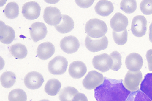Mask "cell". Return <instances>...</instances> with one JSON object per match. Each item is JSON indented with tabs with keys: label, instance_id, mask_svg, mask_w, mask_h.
I'll list each match as a JSON object with an SVG mask.
<instances>
[{
	"label": "cell",
	"instance_id": "6da1fadb",
	"mask_svg": "<svg viewBox=\"0 0 152 101\" xmlns=\"http://www.w3.org/2000/svg\"><path fill=\"white\" fill-rule=\"evenodd\" d=\"M123 80L104 77L102 83L94 89L97 101H126L131 92L124 86Z\"/></svg>",
	"mask_w": 152,
	"mask_h": 101
},
{
	"label": "cell",
	"instance_id": "7a4b0ae2",
	"mask_svg": "<svg viewBox=\"0 0 152 101\" xmlns=\"http://www.w3.org/2000/svg\"><path fill=\"white\" fill-rule=\"evenodd\" d=\"M107 27L105 22L98 19L94 18L86 23L85 30L88 35L93 38L102 37L106 34Z\"/></svg>",
	"mask_w": 152,
	"mask_h": 101
},
{
	"label": "cell",
	"instance_id": "3957f363",
	"mask_svg": "<svg viewBox=\"0 0 152 101\" xmlns=\"http://www.w3.org/2000/svg\"><path fill=\"white\" fill-rule=\"evenodd\" d=\"M142 78V74L140 71H132L129 70L124 80V86L130 91H135L139 89Z\"/></svg>",
	"mask_w": 152,
	"mask_h": 101
},
{
	"label": "cell",
	"instance_id": "277c9868",
	"mask_svg": "<svg viewBox=\"0 0 152 101\" xmlns=\"http://www.w3.org/2000/svg\"><path fill=\"white\" fill-rule=\"evenodd\" d=\"M108 41L105 35L98 38H92L87 35L85 40L86 48L90 51L95 52L106 49L107 47Z\"/></svg>",
	"mask_w": 152,
	"mask_h": 101
},
{
	"label": "cell",
	"instance_id": "5b68a950",
	"mask_svg": "<svg viewBox=\"0 0 152 101\" xmlns=\"http://www.w3.org/2000/svg\"><path fill=\"white\" fill-rule=\"evenodd\" d=\"M68 64V61L65 58L57 56L49 62L48 69L53 74L61 75L66 72Z\"/></svg>",
	"mask_w": 152,
	"mask_h": 101
},
{
	"label": "cell",
	"instance_id": "8992f818",
	"mask_svg": "<svg viewBox=\"0 0 152 101\" xmlns=\"http://www.w3.org/2000/svg\"><path fill=\"white\" fill-rule=\"evenodd\" d=\"M104 80L102 74L95 70L89 71L82 81L83 87L88 90L94 89L102 84Z\"/></svg>",
	"mask_w": 152,
	"mask_h": 101
},
{
	"label": "cell",
	"instance_id": "52a82bcc",
	"mask_svg": "<svg viewBox=\"0 0 152 101\" xmlns=\"http://www.w3.org/2000/svg\"><path fill=\"white\" fill-rule=\"evenodd\" d=\"M147 20L142 15H138L134 17L132 19L131 30L135 36L140 37L146 34L147 31Z\"/></svg>",
	"mask_w": 152,
	"mask_h": 101
},
{
	"label": "cell",
	"instance_id": "ba28073f",
	"mask_svg": "<svg viewBox=\"0 0 152 101\" xmlns=\"http://www.w3.org/2000/svg\"><path fill=\"white\" fill-rule=\"evenodd\" d=\"M92 63L95 69L104 72L110 69L112 61L109 55L104 53L94 56L93 58Z\"/></svg>",
	"mask_w": 152,
	"mask_h": 101
},
{
	"label": "cell",
	"instance_id": "9c48e42d",
	"mask_svg": "<svg viewBox=\"0 0 152 101\" xmlns=\"http://www.w3.org/2000/svg\"><path fill=\"white\" fill-rule=\"evenodd\" d=\"M41 8L37 2L31 1L25 3L22 7V13L23 17L28 20H32L39 16Z\"/></svg>",
	"mask_w": 152,
	"mask_h": 101
},
{
	"label": "cell",
	"instance_id": "30bf717a",
	"mask_svg": "<svg viewBox=\"0 0 152 101\" xmlns=\"http://www.w3.org/2000/svg\"><path fill=\"white\" fill-rule=\"evenodd\" d=\"M61 15L60 11L57 7L48 6L44 9L43 18L48 25L55 26L60 23Z\"/></svg>",
	"mask_w": 152,
	"mask_h": 101
},
{
	"label": "cell",
	"instance_id": "8fae6325",
	"mask_svg": "<svg viewBox=\"0 0 152 101\" xmlns=\"http://www.w3.org/2000/svg\"><path fill=\"white\" fill-rule=\"evenodd\" d=\"M44 81L42 75L36 71H31L27 74L24 79L26 87L32 90L38 89L42 85Z\"/></svg>",
	"mask_w": 152,
	"mask_h": 101
},
{
	"label": "cell",
	"instance_id": "7c38bea8",
	"mask_svg": "<svg viewBox=\"0 0 152 101\" xmlns=\"http://www.w3.org/2000/svg\"><path fill=\"white\" fill-rule=\"evenodd\" d=\"M60 45L62 50L68 54H72L77 52L80 46L78 39L72 35L63 38L60 41Z\"/></svg>",
	"mask_w": 152,
	"mask_h": 101
},
{
	"label": "cell",
	"instance_id": "4fadbf2b",
	"mask_svg": "<svg viewBox=\"0 0 152 101\" xmlns=\"http://www.w3.org/2000/svg\"><path fill=\"white\" fill-rule=\"evenodd\" d=\"M31 38L36 42L44 39L47 33V29L43 23L37 22L33 23L29 28Z\"/></svg>",
	"mask_w": 152,
	"mask_h": 101
},
{
	"label": "cell",
	"instance_id": "5bb4252c",
	"mask_svg": "<svg viewBox=\"0 0 152 101\" xmlns=\"http://www.w3.org/2000/svg\"><path fill=\"white\" fill-rule=\"evenodd\" d=\"M125 63L127 68L129 71H137L142 68L143 60L141 56L136 53L129 54L126 57Z\"/></svg>",
	"mask_w": 152,
	"mask_h": 101
},
{
	"label": "cell",
	"instance_id": "9a60e30c",
	"mask_svg": "<svg viewBox=\"0 0 152 101\" xmlns=\"http://www.w3.org/2000/svg\"><path fill=\"white\" fill-rule=\"evenodd\" d=\"M127 17L120 12H117L112 17L110 21L111 28L113 30L117 32L123 31L128 25Z\"/></svg>",
	"mask_w": 152,
	"mask_h": 101
},
{
	"label": "cell",
	"instance_id": "2e32d148",
	"mask_svg": "<svg viewBox=\"0 0 152 101\" xmlns=\"http://www.w3.org/2000/svg\"><path fill=\"white\" fill-rule=\"evenodd\" d=\"M87 71L85 64L79 61L72 62L69 65L68 71L70 75L75 79H79L83 77Z\"/></svg>",
	"mask_w": 152,
	"mask_h": 101
},
{
	"label": "cell",
	"instance_id": "e0dca14e",
	"mask_svg": "<svg viewBox=\"0 0 152 101\" xmlns=\"http://www.w3.org/2000/svg\"><path fill=\"white\" fill-rule=\"evenodd\" d=\"M55 48L53 44L49 42L40 44L37 50V56L40 59L47 60L50 58L54 54Z\"/></svg>",
	"mask_w": 152,
	"mask_h": 101
},
{
	"label": "cell",
	"instance_id": "ac0fdd59",
	"mask_svg": "<svg viewBox=\"0 0 152 101\" xmlns=\"http://www.w3.org/2000/svg\"><path fill=\"white\" fill-rule=\"evenodd\" d=\"M15 32L10 26L6 25L0 21V40L2 43L6 44L11 43L15 39Z\"/></svg>",
	"mask_w": 152,
	"mask_h": 101
},
{
	"label": "cell",
	"instance_id": "d6986e66",
	"mask_svg": "<svg viewBox=\"0 0 152 101\" xmlns=\"http://www.w3.org/2000/svg\"><path fill=\"white\" fill-rule=\"evenodd\" d=\"M74 23L72 18L67 15L62 14L60 23L54 27L58 32L64 34L71 32L74 28Z\"/></svg>",
	"mask_w": 152,
	"mask_h": 101
},
{
	"label": "cell",
	"instance_id": "ffe728a7",
	"mask_svg": "<svg viewBox=\"0 0 152 101\" xmlns=\"http://www.w3.org/2000/svg\"><path fill=\"white\" fill-rule=\"evenodd\" d=\"M94 9L98 14L106 17L109 16L113 11L114 6L111 2L106 0H101L96 4Z\"/></svg>",
	"mask_w": 152,
	"mask_h": 101
},
{
	"label": "cell",
	"instance_id": "44dd1931",
	"mask_svg": "<svg viewBox=\"0 0 152 101\" xmlns=\"http://www.w3.org/2000/svg\"><path fill=\"white\" fill-rule=\"evenodd\" d=\"M79 93L74 87L68 86L64 87L59 93L60 101H75L77 95Z\"/></svg>",
	"mask_w": 152,
	"mask_h": 101
},
{
	"label": "cell",
	"instance_id": "7402d4cb",
	"mask_svg": "<svg viewBox=\"0 0 152 101\" xmlns=\"http://www.w3.org/2000/svg\"><path fill=\"white\" fill-rule=\"evenodd\" d=\"M140 89L152 101V73L145 75L140 84Z\"/></svg>",
	"mask_w": 152,
	"mask_h": 101
},
{
	"label": "cell",
	"instance_id": "603a6c76",
	"mask_svg": "<svg viewBox=\"0 0 152 101\" xmlns=\"http://www.w3.org/2000/svg\"><path fill=\"white\" fill-rule=\"evenodd\" d=\"M61 84L58 79H52L48 80L44 87L45 92L50 96H55L59 92Z\"/></svg>",
	"mask_w": 152,
	"mask_h": 101
},
{
	"label": "cell",
	"instance_id": "cb8c5ba5",
	"mask_svg": "<svg viewBox=\"0 0 152 101\" xmlns=\"http://www.w3.org/2000/svg\"><path fill=\"white\" fill-rule=\"evenodd\" d=\"M11 54L15 58L22 59L27 54V50L26 46L20 43H16L11 45L10 48Z\"/></svg>",
	"mask_w": 152,
	"mask_h": 101
},
{
	"label": "cell",
	"instance_id": "d4e9b609",
	"mask_svg": "<svg viewBox=\"0 0 152 101\" xmlns=\"http://www.w3.org/2000/svg\"><path fill=\"white\" fill-rule=\"evenodd\" d=\"M19 11L18 4L14 2H10L7 4L3 12L7 18L12 19L18 16Z\"/></svg>",
	"mask_w": 152,
	"mask_h": 101
},
{
	"label": "cell",
	"instance_id": "484cf974",
	"mask_svg": "<svg viewBox=\"0 0 152 101\" xmlns=\"http://www.w3.org/2000/svg\"><path fill=\"white\" fill-rule=\"evenodd\" d=\"M16 80V75L12 71L4 72L0 77L1 84L3 87L5 88L11 87L15 83Z\"/></svg>",
	"mask_w": 152,
	"mask_h": 101
},
{
	"label": "cell",
	"instance_id": "4316f807",
	"mask_svg": "<svg viewBox=\"0 0 152 101\" xmlns=\"http://www.w3.org/2000/svg\"><path fill=\"white\" fill-rule=\"evenodd\" d=\"M9 101H26L27 95L25 92L20 89L12 90L8 96Z\"/></svg>",
	"mask_w": 152,
	"mask_h": 101
},
{
	"label": "cell",
	"instance_id": "83f0119b",
	"mask_svg": "<svg viewBox=\"0 0 152 101\" xmlns=\"http://www.w3.org/2000/svg\"><path fill=\"white\" fill-rule=\"evenodd\" d=\"M120 9L127 14L134 12L137 7V2L135 0H123L120 4Z\"/></svg>",
	"mask_w": 152,
	"mask_h": 101
},
{
	"label": "cell",
	"instance_id": "f1b7e54d",
	"mask_svg": "<svg viewBox=\"0 0 152 101\" xmlns=\"http://www.w3.org/2000/svg\"><path fill=\"white\" fill-rule=\"evenodd\" d=\"M112 34L114 40L117 44L123 45L126 42L128 37V33L126 29L120 32H117L113 30Z\"/></svg>",
	"mask_w": 152,
	"mask_h": 101
},
{
	"label": "cell",
	"instance_id": "f546056e",
	"mask_svg": "<svg viewBox=\"0 0 152 101\" xmlns=\"http://www.w3.org/2000/svg\"><path fill=\"white\" fill-rule=\"evenodd\" d=\"M112 61V66L110 69L114 71L119 69L122 65L121 56L117 51H113L110 55Z\"/></svg>",
	"mask_w": 152,
	"mask_h": 101
},
{
	"label": "cell",
	"instance_id": "4dcf8cb0",
	"mask_svg": "<svg viewBox=\"0 0 152 101\" xmlns=\"http://www.w3.org/2000/svg\"><path fill=\"white\" fill-rule=\"evenodd\" d=\"M126 101H151L145 94L138 90L131 92Z\"/></svg>",
	"mask_w": 152,
	"mask_h": 101
},
{
	"label": "cell",
	"instance_id": "1f68e13d",
	"mask_svg": "<svg viewBox=\"0 0 152 101\" xmlns=\"http://www.w3.org/2000/svg\"><path fill=\"white\" fill-rule=\"evenodd\" d=\"M140 7L141 11L144 14L149 15L152 14V0L142 1Z\"/></svg>",
	"mask_w": 152,
	"mask_h": 101
},
{
	"label": "cell",
	"instance_id": "d6a6232c",
	"mask_svg": "<svg viewBox=\"0 0 152 101\" xmlns=\"http://www.w3.org/2000/svg\"><path fill=\"white\" fill-rule=\"evenodd\" d=\"M75 1L79 7L82 8H87L92 5L94 0H75Z\"/></svg>",
	"mask_w": 152,
	"mask_h": 101
},
{
	"label": "cell",
	"instance_id": "836d02e7",
	"mask_svg": "<svg viewBox=\"0 0 152 101\" xmlns=\"http://www.w3.org/2000/svg\"><path fill=\"white\" fill-rule=\"evenodd\" d=\"M146 57L149 70L150 71H152V49L147 50L146 54Z\"/></svg>",
	"mask_w": 152,
	"mask_h": 101
},
{
	"label": "cell",
	"instance_id": "e575fe53",
	"mask_svg": "<svg viewBox=\"0 0 152 101\" xmlns=\"http://www.w3.org/2000/svg\"><path fill=\"white\" fill-rule=\"evenodd\" d=\"M75 101H88V100L84 94L79 92L75 97Z\"/></svg>",
	"mask_w": 152,
	"mask_h": 101
},
{
	"label": "cell",
	"instance_id": "d590c367",
	"mask_svg": "<svg viewBox=\"0 0 152 101\" xmlns=\"http://www.w3.org/2000/svg\"><path fill=\"white\" fill-rule=\"evenodd\" d=\"M149 40L152 43V22L150 24L149 26Z\"/></svg>",
	"mask_w": 152,
	"mask_h": 101
},
{
	"label": "cell",
	"instance_id": "8d00e7d4",
	"mask_svg": "<svg viewBox=\"0 0 152 101\" xmlns=\"http://www.w3.org/2000/svg\"><path fill=\"white\" fill-rule=\"evenodd\" d=\"M39 101H50L49 100H48V99H42V100H40Z\"/></svg>",
	"mask_w": 152,
	"mask_h": 101
}]
</instances>
